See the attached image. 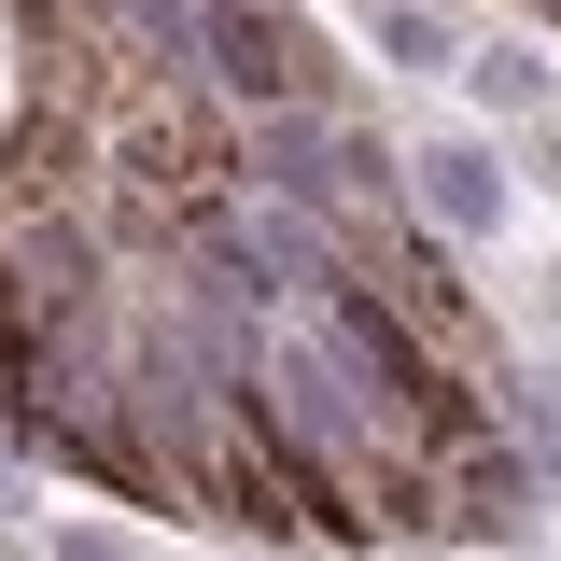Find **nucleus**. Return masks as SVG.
Returning a JSON list of instances; mask_svg holds the SVG:
<instances>
[{
  "label": "nucleus",
  "instance_id": "1",
  "mask_svg": "<svg viewBox=\"0 0 561 561\" xmlns=\"http://www.w3.org/2000/svg\"><path fill=\"white\" fill-rule=\"evenodd\" d=\"M197 70L239 113H309V28L267 0H197Z\"/></svg>",
  "mask_w": 561,
  "mask_h": 561
},
{
  "label": "nucleus",
  "instance_id": "2",
  "mask_svg": "<svg viewBox=\"0 0 561 561\" xmlns=\"http://www.w3.org/2000/svg\"><path fill=\"white\" fill-rule=\"evenodd\" d=\"M408 169H421V210H435L449 239H505V169H491L478 140H421Z\"/></svg>",
  "mask_w": 561,
  "mask_h": 561
},
{
  "label": "nucleus",
  "instance_id": "3",
  "mask_svg": "<svg viewBox=\"0 0 561 561\" xmlns=\"http://www.w3.org/2000/svg\"><path fill=\"white\" fill-rule=\"evenodd\" d=\"M365 28H379V43H393V70H449V57H463V43H449V14H435V0H365Z\"/></svg>",
  "mask_w": 561,
  "mask_h": 561
},
{
  "label": "nucleus",
  "instance_id": "4",
  "mask_svg": "<svg viewBox=\"0 0 561 561\" xmlns=\"http://www.w3.org/2000/svg\"><path fill=\"white\" fill-rule=\"evenodd\" d=\"M463 84H478L491 113H548V70H534V57H505V43H478V57H463Z\"/></svg>",
  "mask_w": 561,
  "mask_h": 561
},
{
  "label": "nucleus",
  "instance_id": "5",
  "mask_svg": "<svg viewBox=\"0 0 561 561\" xmlns=\"http://www.w3.org/2000/svg\"><path fill=\"white\" fill-rule=\"evenodd\" d=\"M57 561H127V548H113V534H57Z\"/></svg>",
  "mask_w": 561,
  "mask_h": 561
},
{
  "label": "nucleus",
  "instance_id": "6",
  "mask_svg": "<svg viewBox=\"0 0 561 561\" xmlns=\"http://www.w3.org/2000/svg\"><path fill=\"white\" fill-rule=\"evenodd\" d=\"M14 505H28V491H14V463H0V519H14Z\"/></svg>",
  "mask_w": 561,
  "mask_h": 561
}]
</instances>
